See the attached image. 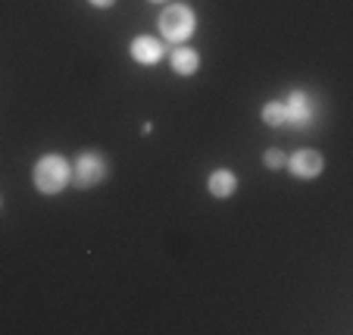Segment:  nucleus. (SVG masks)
I'll use <instances>...</instances> for the list:
<instances>
[{
	"label": "nucleus",
	"mask_w": 353,
	"mask_h": 335,
	"mask_svg": "<svg viewBox=\"0 0 353 335\" xmlns=\"http://www.w3.org/2000/svg\"><path fill=\"white\" fill-rule=\"evenodd\" d=\"M285 104V110H288V119L291 122H300V119H307V113H310V97L307 94H300V91H294L288 101H281Z\"/></svg>",
	"instance_id": "obj_8"
},
{
	"label": "nucleus",
	"mask_w": 353,
	"mask_h": 335,
	"mask_svg": "<svg viewBox=\"0 0 353 335\" xmlns=\"http://www.w3.org/2000/svg\"><path fill=\"white\" fill-rule=\"evenodd\" d=\"M207 188L213 198H232L234 188H238V179H234L232 169H216V173H210Z\"/></svg>",
	"instance_id": "obj_6"
},
{
	"label": "nucleus",
	"mask_w": 353,
	"mask_h": 335,
	"mask_svg": "<svg viewBox=\"0 0 353 335\" xmlns=\"http://www.w3.org/2000/svg\"><path fill=\"white\" fill-rule=\"evenodd\" d=\"M263 163H266L269 169H281V166H285V163H288V157L281 154L279 148H269L266 154H263Z\"/></svg>",
	"instance_id": "obj_10"
},
{
	"label": "nucleus",
	"mask_w": 353,
	"mask_h": 335,
	"mask_svg": "<svg viewBox=\"0 0 353 335\" xmlns=\"http://www.w3.org/2000/svg\"><path fill=\"white\" fill-rule=\"evenodd\" d=\"M197 66H200L197 50H191V47H179V50H172V69L179 75H194Z\"/></svg>",
	"instance_id": "obj_7"
},
{
	"label": "nucleus",
	"mask_w": 353,
	"mask_h": 335,
	"mask_svg": "<svg viewBox=\"0 0 353 335\" xmlns=\"http://www.w3.org/2000/svg\"><path fill=\"white\" fill-rule=\"evenodd\" d=\"M88 3H91V7H97V10H110L116 0H88Z\"/></svg>",
	"instance_id": "obj_11"
},
{
	"label": "nucleus",
	"mask_w": 353,
	"mask_h": 335,
	"mask_svg": "<svg viewBox=\"0 0 353 335\" xmlns=\"http://www.w3.org/2000/svg\"><path fill=\"white\" fill-rule=\"evenodd\" d=\"M263 119H266V126H285V122H291L288 119V110H285V104L281 101H269L266 107H263Z\"/></svg>",
	"instance_id": "obj_9"
},
{
	"label": "nucleus",
	"mask_w": 353,
	"mask_h": 335,
	"mask_svg": "<svg viewBox=\"0 0 353 335\" xmlns=\"http://www.w3.org/2000/svg\"><path fill=\"white\" fill-rule=\"evenodd\" d=\"M160 32H163V38H169V41H185V38H191V32H194V13L185 7V3H175V7H166L160 13Z\"/></svg>",
	"instance_id": "obj_2"
},
{
	"label": "nucleus",
	"mask_w": 353,
	"mask_h": 335,
	"mask_svg": "<svg viewBox=\"0 0 353 335\" xmlns=\"http://www.w3.org/2000/svg\"><path fill=\"white\" fill-rule=\"evenodd\" d=\"M285 166L291 169L297 179H316V175L322 173V157H319V151L303 148V151H294Z\"/></svg>",
	"instance_id": "obj_4"
},
{
	"label": "nucleus",
	"mask_w": 353,
	"mask_h": 335,
	"mask_svg": "<svg viewBox=\"0 0 353 335\" xmlns=\"http://www.w3.org/2000/svg\"><path fill=\"white\" fill-rule=\"evenodd\" d=\"M32 179H34V188H38L41 195H60L63 188L69 185V179H72V169H69L66 157L47 154L34 163Z\"/></svg>",
	"instance_id": "obj_1"
},
{
	"label": "nucleus",
	"mask_w": 353,
	"mask_h": 335,
	"mask_svg": "<svg viewBox=\"0 0 353 335\" xmlns=\"http://www.w3.org/2000/svg\"><path fill=\"white\" fill-rule=\"evenodd\" d=\"M128 50H132L134 63H144V66H154V63L163 60V44L154 38V35H138Z\"/></svg>",
	"instance_id": "obj_5"
},
{
	"label": "nucleus",
	"mask_w": 353,
	"mask_h": 335,
	"mask_svg": "<svg viewBox=\"0 0 353 335\" xmlns=\"http://www.w3.org/2000/svg\"><path fill=\"white\" fill-rule=\"evenodd\" d=\"M75 182H79V188H94L100 185V182L107 179V160L100 154H94V151H88V154L79 157V163H75Z\"/></svg>",
	"instance_id": "obj_3"
},
{
	"label": "nucleus",
	"mask_w": 353,
	"mask_h": 335,
	"mask_svg": "<svg viewBox=\"0 0 353 335\" xmlns=\"http://www.w3.org/2000/svg\"><path fill=\"white\" fill-rule=\"evenodd\" d=\"M150 3H163V0H150Z\"/></svg>",
	"instance_id": "obj_12"
}]
</instances>
